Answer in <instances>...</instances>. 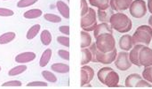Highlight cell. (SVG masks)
Wrapping results in <instances>:
<instances>
[{
	"mask_svg": "<svg viewBox=\"0 0 152 89\" xmlns=\"http://www.w3.org/2000/svg\"><path fill=\"white\" fill-rule=\"evenodd\" d=\"M129 11L134 18L141 19L147 13V4L144 0H134L129 7Z\"/></svg>",
	"mask_w": 152,
	"mask_h": 89,
	"instance_id": "cell-7",
	"label": "cell"
},
{
	"mask_svg": "<svg viewBox=\"0 0 152 89\" xmlns=\"http://www.w3.org/2000/svg\"><path fill=\"white\" fill-rule=\"evenodd\" d=\"M40 28H41V27H40L39 24H36V25L32 26V27L29 28V30L28 31V33H27V35H26L27 39L31 40V39L35 38V37L37 35V34L39 33Z\"/></svg>",
	"mask_w": 152,
	"mask_h": 89,
	"instance_id": "cell-26",
	"label": "cell"
},
{
	"mask_svg": "<svg viewBox=\"0 0 152 89\" xmlns=\"http://www.w3.org/2000/svg\"><path fill=\"white\" fill-rule=\"evenodd\" d=\"M149 25L152 27V15L149 18Z\"/></svg>",
	"mask_w": 152,
	"mask_h": 89,
	"instance_id": "cell-42",
	"label": "cell"
},
{
	"mask_svg": "<svg viewBox=\"0 0 152 89\" xmlns=\"http://www.w3.org/2000/svg\"><path fill=\"white\" fill-rule=\"evenodd\" d=\"M40 40H41V42L44 45H45V46L49 45L51 43V42H52V34H51V33L48 30L42 31L41 35H40Z\"/></svg>",
	"mask_w": 152,
	"mask_h": 89,
	"instance_id": "cell-27",
	"label": "cell"
},
{
	"mask_svg": "<svg viewBox=\"0 0 152 89\" xmlns=\"http://www.w3.org/2000/svg\"><path fill=\"white\" fill-rule=\"evenodd\" d=\"M97 49L103 53H109L116 49V41L113 34H102L95 38Z\"/></svg>",
	"mask_w": 152,
	"mask_h": 89,
	"instance_id": "cell-5",
	"label": "cell"
},
{
	"mask_svg": "<svg viewBox=\"0 0 152 89\" xmlns=\"http://www.w3.org/2000/svg\"><path fill=\"white\" fill-rule=\"evenodd\" d=\"M115 65L119 71H127L131 68L132 63L129 59L128 51H121L118 53L117 57L115 59Z\"/></svg>",
	"mask_w": 152,
	"mask_h": 89,
	"instance_id": "cell-8",
	"label": "cell"
},
{
	"mask_svg": "<svg viewBox=\"0 0 152 89\" xmlns=\"http://www.w3.org/2000/svg\"><path fill=\"white\" fill-rule=\"evenodd\" d=\"M92 52V61L95 62V63H101L103 65H110L112 62L115 61L117 55H118V50L117 49H114L112 51L109 52V53H103L101 52L97 47L95 42L92 43L90 45V49H89Z\"/></svg>",
	"mask_w": 152,
	"mask_h": 89,
	"instance_id": "cell-3",
	"label": "cell"
},
{
	"mask_svg": "<svg viewBox=\"0 0 152 89\" xmlns=\"http://www.w3.org/2000/svg\"><path fill=\"white\" fill-rule=\"evenodd\" d=\"M57 42L65 47H69V38L67 36H58L57 37Z\"/></svg>",
	"mask_w": 152,
	"mask_h": 89,
	"instance_id": "cell-34",
	"label": "cell"
},
{
	"mask_svg": "<svg viewBox=\"0 0 152 89\" xmlns=\"http://www.w3.org/2000/svg\"><path fill=\"white\" fill-rule=\"evenodd\" d=\"M42 15V11L40 9H31L24 12L23 16L26 19H36Z\"/></svg>",
	"mask_w": 152,
	"mask_h": 89,
	"instance_id": "cell-25",
	"label": "cell"
},
{
	"mask_svg": "<svg viewBox=\"0 0 152 89\" xmlns=\"http://www.w3.org/2000/svg\"><path fill=\"white\" fill-rule=\"evenodd\" d=\"M151 68H152V65H151V66H146V67L144 68L143 72H142V77L144 80H148L149 82H151V83L152 84Z\"/></svg>",
	"mask_w": 152,
	"mask_h": 89,
	"instance_id": "cell-30",
	"label": "cell"
},
{
	"mask_svg": "<svg viewBox=\"0 0 152 89\" xmlns=\"http://www.w3.org/2000/svg\"><path fill=\"white\" fill-rule=\"evenodd\" d=\"M82 53V59H81V65H86V64L90 63L92 61V52L89 49L85 48L81 49Z\"/></svg>",
	"mask_w": 152,
	"mask_h": 89,
	"instance_id": "cell-23",
	"label": "cell"
},
{
	"mask_svg": "<svg viewBox=\"0 0 152 89\" xmlns=\"http://www.w3.org/2000/svg\"><path fill=\"white\" fill-rule=\"evenodd\" d=\"M21 86V82L19 80H11V81H7L4 82L2 87H20Z\"/></svg>",
	"mask_w": 152,
	"mask_h": 89,
	"instance_id": "cell-35",
	"label": "cell"
},
{
	"mask_svg": "<svg viewBox=\"0 0 152 89\" xmlns=\"http://www.w3.org/2000/svg\"><path fill=\"white\" fill-rule=\"evenodd\" d=\"M59 31L66 35H69V26H61L59 27Z\"/></svg>",
	"mask_w": 152,
	"mask_h": 89,
	"instance_id": "cell-40",
	"label": "cell"
},
{
	"mask_svg": "<svg viewBox=\"0 0 152 89\" xmlns=\"http://www.w3.org/2000/svg\"><path fill=\"white\" fill-rule=\"evenodd\" d=\"M113 34V29L111 28L110 25L108 23H101L98 24L95 27V29L94 30V38H96L98 35L102 34Z\"/></svg>",
	"mask_w": 152,
	"mask_h": 89,
	"instance_id": "cell-13",
	"label": "cell"
},
{
	"mask_svg": "<svg viewBox=\"0 0 152 89\" xmlns=\"http://www.w3.org/2000/svg\"><path fill=\"white\" fill-rule=\"evenodd\" d=\"M16 34L13 32H7L0 35V44H7L14 40Z\"/></svg>",
	"mask_w": 152,
	"mask_h": 89,
	"instance_id": "cell-24",
	"label": "cell"
},
{
	"mask_svg": "<svg viewBox=\"0 0 152 89\" xmlns=\"http://www.w3.org/2000/svg\"><path fill=\"white\" fill-rule=\"evenodd\" d=\"M45 19L50 22H53V23H59L61 21V18L58 15H55L53 13H46L44 15Z\"/></svg>",
	"mask_w": 152,
	"mask_h": 89,
	"instance_id": "cell-31",
	"label": "cell"
},
{
	"mask_svg": "<svg viewBox=\"0 0 152 89\" xmlns=\"http://www.w3.org/2000/svg\"><path fill=\"white\" fill-rule=\"evenodd\" d=\"M97 25L98 22H97L96 11H94V9L89 7L87 12L85 15L81 16V20H80L81 28L84 31L90 32V31H94Z\"/></svg>",
	"mask_w": 152,
	"mask_h": 89,
	"instance_id": "cell-6",
	"label": "cell"
},
{
	"mask_svg": "<svg viewBox=\"0 0 152 89\" xmlns=\"http://www.w3.org/2000/svg\"><path fill=\"white\" fill-rule=\"evenodd\" d=\"M80 74H81L80 85H81V88H83L85 85L89 84L93 80L94 77V71L92 67L88 65H82L81 70H80Z\"/></svg>",
	"mask_w": 152,
	"mask_h": 89,
	"instance_id": "cell-10",
	"label": "cell"
},
{
	"mask_svg": "<svg viewBox=\"0 0 152 89\" xmlns=\"http://www.w3.org/2000/svg\"><path fill=\"white\" fill-rule=\"evenodd\" d=\"M98 80L108 88H120L119 75L110 67H103L98 71Z\"/></svg>",
	"mask_w": 152,
	"mask_h": 89,
	"instance_id": "cell-2",
	"label": "cell"
},
{
	"mask_svg": "<svg viewBox=\"0 0 152 89\" xmlns=\"http://www.w3.org/2000/svg\"><path fill=\"white\" fill-rule=\"evenodd\" d=\"M148 10L152 14V0H148Z\"/></svg>",
	"mask_w": 152,
	"mask_h": 89,
	"instance_id": "cell-41",
	"label": "cell"
},
{
	"mask_svg": "<svg viewBox=\"0 0 152 89\" xmlns=\"http://www.w3.org/2000/svg\"><path fill=\"white\" fill-rule=\"evenodd\" d=\"M133 37L130 34H125L119 39V48L124 51H129L133 49Z\"/></svg>",
	"mask_w": 152,
	"mask_h": 89,
	"instance_id": "cell-12",
	"label": "cell"
},
{
	"mask_svg": "<svg viewBox=\"0 0 152 89\" xmlns=\"http://www.w3.org/2000/svg\"><path fill=\"white\" fill-rule=\"evenodd\" d=\"M132 37L134 46L136 44H144L149 46L152 40V27L148 25L139 26Z\"/></svg>",
	"mask_w": 152,
	"mask_h": 89,
	"instance_id": "cell-4",
	"label": "cell"
},
{
	"mask_svg": "<svg viewBox=\"0 0 152 89\" xmlns=\"http://www.w3.org/2000/svg\"><path fill=\"white\" fill-rule=\"evenodd\" d=\"M80 37H81V49L88 48L92 44V37L88 34V32L82 30L80 32Z\"/></svg>",
	"mask_w": 152,
	"mask_h": 89,
	"instance_id": "cell-19",
	"label": "cell"
},
{
	"mask_svg": "<svg viewBox=\"0 0 152 89\" xmlns=\"http://www.w3.org/2000/svg\"><path fill=\"white\" fill-rule=\"evenodd\" d=\"M110 0H89V3L92 6L97 7L99 10H105L109 7Z\"/></svg>",
	"mask_w": 152,
	"mask_h": 89,
	"instance_id": "cell-21",
	"label": "cell"
},
{
	"mask_svg": "<svg viewBox=\"0 0 152 89\" xmlns=\"http://www.w3.org/2000/svg\"><path fill=\"white\" fill-rule=\"evenodd\" d=\"M139 63L141 66H151L152 65V49L147 45H143L139 50Z\"/></svg>",
	"mask_w": 152,
	"mask_h": 89,
	"instance_id": "cell-9",
	"label": "cell"
},
{
	"mask_svg": "<svg viewBox=\"0 0 152 89\" xmlns=\"http://www.w3.org/2000/svg\"><path fill=\"white\" fill-rule=\"evenodd\" d=\"M134 0H110V5L113 11H120L129 9L132 2Z\"/></svg>",
	"mask_w": 152,
	"mask_h": 89,
	"instance_id": "cell-11",
	"label": "cell"
},
{
	"mask_svg": "<svg viewBox=\"0 0 152 89\" xmlns=\"http://www.w3.org/2000/svg\"><path fill=\"white\" fill-rule=\"evenodd\" d=\"M52 71L58 72V73H68L69 72V66L66 64H62V63H56L53 64L51 66Z\"/></svg>",
	"mask_w": 152,
	"mask_h": 89,
	"instance_id": "cell-20",
	"label": "cell"
},
{
	"mask_svg": "<svg viewBox=\"0 0 152 89\" xmlns=\"http://www.w3.org/2000/svg\"><path fill=\"white\" fill-rule=\"evenodd\" d=\"M142 77L138 73H133L127 76V78L125 80V85L126 88H135L136 84L140 80H142Z\"/></svg>",
	"mask_w": 152,
	"mask_h": 89,
	"instance_id": "cell-17",
	"label": "cell"
},
{
	"mask_svg": "<svg viewBox=\"0 0 152 89\" xmlns=\"http://www.w3.org/2000/svg\"><path fill=\"white\" fill-rule=\"evenodd\" d=\"M38 0H20L17 3V6L19 8H24V7H28L34 4H36Z\"/></svg>",
	"mask_w": 152,
	"mask_h": 89,
	"instance_id": "cell-33",
	"label": "cell"
},
{
	"mask_svg": "<svg viewBox=\"0 0 152 89\" xmlns=\"http://www.w3.org/2000/svg\"><path fill=\"white\" fill-rule=\"evenodd\" d=\"M110 25L112 29L122 34H126L131 31L133 27V23L130 18L122 12L113 13L110 19Z\"/></svg>",
	"mask_w": 152,
	"mask_h": 89,
	"instance_id": "cell-1",
	"label": "cell"
},
{
	"mask_svg": "<svg viewBox=\"0 0 152 89\" xmlns=\"http://www.w3.org/2000/svg\"><path fill=\"white\" fill-rule=\"evenodd\" d=\"M4 1H5V0H4Z\"/></svg>",
	"mask_w": 152,
	"mask_h": 89,
	"instance_id": "cell-45",
	"label": "cell"
},
{
	"mask_svg": "<svg viewBox=\"0 0 152 89\" xmlns=\"http://www.w3.org/2000/svg\"><path fill=\"white\" fill-rule=\"evenodd\" d=\"M56 7L59 11V12L62 15L63 18L65 19H69V7L68 6V4L66 3H64L63 1H57L56 3Z\"/></svg>",
	"mask_w": 152,
	"mask_h": 89,
	"instance_id": "cell-18",
	"label": "cell"
},
{
	"mask_svg": "<svg viewBox=\"0 0 152 89\" xmlns=\"http://www.w3.org/2000/svg\"><path fill=\"white\" fill-rule=\"evenodd\" d=\"M0 71H1V67H0Z\"/></svg>",
	"mask_w": 152,
	"mask_h": 89,
	"instance_id": "cell-44",
	"label": "cell"
},
{
	"mask_svg": "<svg viewBox=\"0 0 152 89\" xmlns=\"http://www.w3.org/2000/svg\"><path fill=\"white\" fill-rule=\"evenodd\" d=\"M36 59V54L34 52H23L15 57V61L19 64H25Z\"/></svg>",
	"mask_w": 152,
	"mask_h": 89,
	"instance_id": "cell-15",
	"label": "cell"
},
{
	"mask_svg": "<svg viewBox=\"0 0 152 89\" xmlns=\"http://www.w3.org/2000/svg\"><path fill=\"white\" fill-rule=\"evenodd\" d=\"M42 76L43 78H45V80H46L48 82L51 83H55L57 81V77L51 72L49 71H43L42 72Z\"/></svg>",
	"mask_w": 152,
	"mask_h": 89,
	"instance_id": "cell-29",
	"label": "cell"
},
{
	"mask_svg": "<svg viewBox=\"0 0 152 89\" xmlns=\"http://www.w3.org/2000/svg\"><path fill=\"white\" fill-rule=\"evenodd\" d=\"M136 88H151L152 84L151 82H149L148 80H144L143 78L142 80H140L138 81V83L135 86Z\"/></svg>",
	"mask_w": 152,
	"mask_h": 89,
	"instance_id": "cell-32",
	"label": "cell"
},
{
	"mask_svg": "<svg viewBox=\"0 0 152 89\" xmlns=\"http://www.w3.org/2000/svg\"><path fill=\"white\" fill-rule=\"evenodd\" d=\"M151 74H152V68H151Z\"/></svg>",
	"mask_w": 152,
	"mask_h": 89,
	"instance_id": "cell-43",
	"label": "cell"
},
{
	"mask_svg": "<svg viewBox=\"0 0 152 89\" xmlns=\"http://www.w3.org/2000/svg\"><path fill=\"white\" fill-rule=\"evenodd\" d=\"M58 55H59L60 57H61V58L64 59V60H67V61L69 60V57H69V52L67 51V50H60L58 51Z\"/></svg>",
	"mask_w": 152,
	"mask_h": 89,
	"instance_id": "cell-36",
	"label": "cell"
},
{
	"mask_svg": "<svg viewBox=\"0 0 152 89\" xmlns=\"http://www.w3.org/2000/svg\"><path fill=\"white\" fill-rule=\"evenodd\" d=\"M25 71H27V66L25 65H21L15 66L12 69H11L9 71L8 74H9V76H16V75L23 73Z\"/></svg>",
	"mask_w": 152,
	"mask_h": 89,
	"instance_id": "cell-28",
	"label": "cell"
},
{
	"mask_svg": "<svg viewBox=\"0 0 152 89\" xmlns=\"http://www.w3.org/2000/svg\"><path fill=\"white\" fill-rule=\"evenodd\" d=\"M47 83L44 81H32L27 84V87H47Z\"/></svg>",
	"mask_w": 152,
	"mask_h": 89,
	"instance_id": "cell-38",
	"label": "cell"
},
{
	"mask_svg": "<svg viewBox=\"0 0 152 89\" xmlns=\"http://www.w3.org/2000/svg\"><path fill=\"white\" fill-rule=\"evenodd\" d=\"M113 13H114V11L111 9V7H109L105 10L98 9V19L102 21V23L110 24V19Z\"/></svg>",
	"mask_w": 152,
	"mask_h": 89,
	"instance_id": "cell-16",
	"label": "cell"
},
{
	"mask_svg": "<svg viewBox=\"0 0 152 89\" xmlns=\"http://www.w3.org/2000/svg\"><path fill=\"white\" fill-rule=\"evenodd\" d=\"M51 57H52V50L50 49H47L45 50L42 56H41V58H40V61H39V65L40 67H45L47 65V64L49 63V61L51 60Z\"/></svg>",
	"mask_w": 152,
	"mask_h": 89,
	"instance_id": "cell-22",
	"label": "cell"
},
{
	"mask_svg": "<svg viewBox=\"0 0 152 89\" xmlns=\"http://www.w3.org/2000/svg\"><path fill=\"white\" fill-rule=\"evenodd\" d=\"M80 2H81V7H80L81 8V16H83L87 12L89 7H88L86 0H81Z\"/></svg>",
	"mask_w": 152,
	"mask_h": 89,
	"instance_id": "cell-39",
	"label": "cell"
},
{
	"mask_svg": "<svg viewBox=\"0 0 152 89\" xmlns=\"http://www.w3.org/2000/svg\"><path fill=\"white\" fill-rule=\"evenodd\" d=\"M14 13L12 10L6 9V8H0V16L4 17H8V16H12Z\"/></svg>",
	"mask_w": 152,
	"mask_h": 89,
	"instance_id": "cell-37",
	"label": "cell"
},
{
	"mask_svg": "<svg viewBox=\"0 0 152 89\" xmlns=\"http://www.w3.org/2000/svg\"><path fill=\"white\" fill-rule=\"evenodd\" d=\"M144 44H136L133 47V49L131 50L130 53H129V59L132 63V65H134L136 66H141L140 63H139V50H141V48L143 46Z\"/></svg>",
	"mask_w": 152,
	"mask_h": 89,
	"instance_id": "cell-14",
	"label": "cell"
}]
</instances>
